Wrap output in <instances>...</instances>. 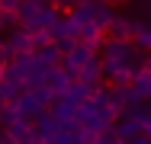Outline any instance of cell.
Segmentation results:
<instances>
[{"label": "cell", "mask_w": 151, "mask_h": 144, "mask_svg": "<svg viewBox=\"0 0 151 144\" xmlns=\"http://www.w3.org/2000/svg\"><path fill=\"white\" fill-rule=\"evenodd\" d=\"M103 35H106V29L100 26H90V23H81V42H87V45H93V48H103Z\"/></svg>", "instance_id": "obj_20"}, {"label": "cell", "mask_w": 151, "mask_h": 144, "mask_svg": "<svg viewBox=\"0 0 151 144\" xmlns=\"http://www.w3.org/2000/svg\"><path fill=\"white\" fill-rule=\"evenodd\" d=\"M138 99H135V93H132V83H113L109 86V106L116 109V112H129V106H135Z\"/></svg>", "instance_id": "obj_11"}, {"label": "cell", "mask_w": 151, "mask_h": 144, "mask_svg": "<svg viewBox=\"0 0 151 144\" xmlns=\"http://www.w3.org/2000/svg\"><path fill=\"white\" fill-rule=\"evenodd\" d=\"M119 144H135V141H119Z\"/></svg>", "instance_id": "obj_33"}, {"label": "cell", "mask_w": 151, "mask_h": 144, "mask_svg": "<svg viewBox=\"0 0 151 144\" xmlns=\"http://www.w3.org/2000/svg\"><path fill=\"white\" fill-rule=\"evenodd\" d=\"M77 80H84V83H90L93 90H100L103 80H106V74H103V58H93L90 64H84V67L77 71Z\"/></svg>", "instance_id": "obj_15"}, {"label": "cell", "mask_w": 151, "mask_h": 144, "mask_svg": "<svg viewBox=\"0 0 151 144\" xmlns=\"http://www.w3.org/2000/svg\"><path fill=\"white\" fill-rule=\"evenodd\" d=\"M48 32H52L55 42H64V38H68V42H77V35H81V23H77L71 13H58V19L52 23Z\"/></svg>", "instance_id": "obj_8"}, {"label": "cell", "mask_w": 151, "mask_h": 144, "mask_svg": "<svg viewBox=\"0 0 151 144\" xmlns=\"http://www.w3.org/2000/svg\"><path fill=\"white\" fill-rule=\"evenodd\" d=\"M6 135L13 138V144H45V141H42V135H39V128L32 125L29 118H23V122L10 125V128H6Z\"/></svg>", "instance_id": "obj_10"}, {"label": "cell", "mask_w": 151, "mask_h": 144, "mask_svg": "<svg viewBox=\"0 0 151 144\" xmlns=\"http://www.w3.org/2000/svg\"><path fill=\"white\" fill-rule=\"evenodd\" d=\"M0 23H3V10H0Z\"/></svg>", "instance_id": "obj_34"}, {"label": "cell", "mask_w": 151, "mask_h": 144, "mask_svg": "<svg viewBox=\"0 0 151 144\" xmlns=\"http://www.w3.org/2000/svg\"><path fill=\"white\" fill-rule=\"evenodd\" d=\"M113 128H116V135H119L122 141H135V138H142V135H145V125H142L138 118H132L129 112H125V115H119Z\"/></svg>", "instance_id": "obj_14"}, {"label": "cell", "mask_w": 151, "mask_h": 144, "mask_svg": "<svg viewBox=\"0 0 151 144\" xmlns=\"http://www.w3.org/2000/svg\"><path fill=\"white\" fill-rule=\"evenodd\" d=\"M6 48L13 51V55H26V51H32V29L26 26H16L6 32Z\"/></svg>", "instance_id": "obj_12"}, {"label": "cell", "mask_w": 151, "mask_h": 144, "mask_svg": "<svg viewBox=\"0 0 151 144\" xmlns=\"http://www.w3.org/2000/svg\"><path fill=\"white\" fill-rule=\"evenodd\" d=\"M3 106H6V96H3V86H0V112H3Z\"/></svg>", "instance_id": "obj_30"}, {"label": "cell", "mask_w": 151, "mask_h": 144, "mask_svg": "<svg viewBox=\"0 0 151 144\" xmlns=\"http://www.w3.org/2000/svg\"><path fill=\"white\" fill-rule=\"evenodd\" d=\"M116 118H119V112L109 106V90H106V86H100L90 99L81 103V109H77V122H81L84 128H90V131H106V128H113Z\"/></svg>", "instance_id": "obj_1"}, {"label": "cell", "mask_w": 151, "mask_h": 144, "mask_svg": "<svg viewBox=\"0 0 151 144\" xmlns=\"http://www.w3.org/2000/svg\"><path fill=\"white\" fill-rule=\"evenodd\" d=\"M142 67H145V71L151 74V51H145V64H142Z\"/></svg>", "instance_id": "obj_29"}, {"label": "cell", "mask_w": 151, "mask_h": 144, "mask_svg": "<svg viewBox=\"0 0 151 144\" xmlns=\"http://www.w3.org/2000/svg\"><path fill=\"white\" fill-rule=\"evenodd\" d=\"M52 103H55V93L48 90V83L32 86V90H23V96L16 99V106L23 109V115H26V118H35V115L48 112V109H52Z\"/></svg>", "instance_id": "obj_6"}, {"label": "cell", "mask_w": 151, "mask_h": 144, "mask_svg": "<svg viewBox=\"0 0 151 144\" xmlns=\"http://www.w3.org/2000/svg\"><path fill=\"white\" fill-rule=\"evenodd\" d=\"M35 58H39V61H42V64H45V67L52 71V67H58L61 61H64V51L58 48V42H52V45L39 48V51H35Z\"/></svg>", "instance_id": "obj_18"}, {"label": "cell", "mask_w": 151, "mask_h": 144, "mask_svg": "<svg viewBox=\"0 0 151 144\" xmlns=\"http://www.w3.org/2000/svg\"><path fill=\"white\" fill-rule=\"evenodd\" d=\"M103 61H116V64H129V67H142L145 64V51L135 48L132 38H106L103 42Z\"/></svg>", "instance_id": "obj_4"}, {"label": "cell", "mask_w": 151, "mask_h": 144, "mask_svg": "<svg viewBox=\"0 0 151 144\" xmlns=\"http://www.w3.org/2000/svg\"><path fill=\"white\" fill-rule=\"evenodd\" d=\"M106 3H113V6H122V3H132V0H106Z\"/></svg>", "instance_id": "obj_31"}, {"label": "cell", "mask_w": 151, "mask_h": 144, "mask_svg": "<svg viewBox=\"0 0 151 144\" xmlns=\"http://www.w3.org/2000/svg\"><path fill=\"white\" fill-rule=\"evenodd\" d=\"M77 109H81V103H74V99H68V96H58L48 112L55 115L61 125H71V122H77Z\"/></svg>", "instance_id": "obj_13"}, {"label": "cell", "mask_w": 151, "mask_h": 144, "mask_svg": "<svg viewBox=\"0 0 151 144\" xmlns=\"http://www.w3.org/2000/svg\"><path fill=\"white\" fill-rule=\"evenodd\" d=\"M93 58H96V48L77 38V42H71V48L64 51V61H61V64H64L68 71H74V74H77V71H81L84 64H90Z\"/></svg>", "instance_id": "obj_7"}, {"label": "cell", "mask_w": 151, "mask_h": 144, "mask_svg": "<svg viewBox=\"0 0 151 144\" xmlns=\"http://www.w3.org/2000/svg\"><path fill=\"white\" fill-rule=\"evenodd\" d=\"M132 93H135L138 103H148V99H151V74L145 71V67L135 74V80H132Z\"/></svg>", "instance_id": "obj_17"}, {"label": "cell", "mask_w": 151, "mask_h": 144, "mask_svg": "<svg viewBox=\"0 0 151 144\" xmlns=\"http://www.w3.org/2000/svg\"><path fill=\"white\" fill-rule=\"evenodd\" d=\"M93 93H96V90H93L90 83H84V80H74V83H71V90H68V99H74V103H87Z\"/></svg>", "instance_id": "obj_21"}, {"label": "cell", "mask_w": 151, "mask_h": 144, "mask_svg": "<svg viewBox=\"0 0 151 144\" xmlns=\"http://www.w3.org/2000/svg\"><path fill=\"white\" fill-rule=\"evenodd\" d=\"M58 6L48 3V0H23V6L16 10L19 16V26L32 29V32H42V29H52V23L58 19Z\"/></svg>", "instance_id": "obj_3"}, {"label": "cell", "mask_w": 151, "mask_h": 144, "mask_svg": "<svg viewBox=\"0 0 151 144\" xmlns=\"http://www.w3.org/2000/svg\"><path fill=\"white\" fill-rule=\"evenodd\" d=\"M122 138L116 135V128H106V131H96V138H93V144H119Z\"/></svg>", "instance_id": "obj_25"}, {"label": "cell", "mask_w": 151, "mask_h": 144, "mask_svg": "<svg viewBox=\"0 0 151 144\" xmlns=\"http://www.w3.org/2000/svg\"><path fill=\"white\" fill-rule=\"evenodd\" d=\"M55 38H52V32L48 29H42V32H32V51H39V48H45V45H52Z\"/></svg>", "instance_id": "obj_24"}, {"label": "cell", "mask_w": 151, "mask_h": 144, "mask_svg": "<svg viewBox=\"0 0 151 144\" xmlns=\"http://www.w3.org/2000/svg\"><path fill=\"white\" fill-rule=\"evenodd\" d=\"M74 80H77V74H74V71H68L64 64H58V67H52V71H48V80H45V83H48V90H52V93H55V99H58V96H68V90H71Z\"/></svg>", "instance_id": "obj_9"}, {"label": "cell", "mask_w": 151, "mask_h": 144, "mask_svg": "<svg viewBox=\"0 0 151 144\" xmlns=\"http://www.w3.org/2000/svg\"><path fill=\"white\" fill-rule=\"evenodd\" d=\"M132 32H135V16H125V13H116L113 23L106 26V35L113 38H132Z\"/></svg>", "instance_id": "obj_16"}, {"label": "cell", "mask_w": 151, "mask_h": 144, "mask_svg": "<svg viewBox=\"0 0 151 144\" xmlns=\"http://www.w3.org/2000/svg\"><path fill=\"white\" fill-rule=\"evenodd\" d=\"M71 16H74L77 23H90V26L106 29L113 23V16H116V6L106 3V0H84V3H77V6L71 10Z\"/></svg>", "instance_id": "obj_5"}, {"label": "cell", "mask_w": 151, "mask_h": 144, "mask_svg": "<svg viewBox=\"0 0 151 144\" xmlns=\"http://www.w3.org/2000/svg\"><path fill=\"white\" fill-rule=\"evenodd\" d=\"M132 42H135V48H142V51H151V23L145 19H135V32H132Z\"/></svg>", "instance_id": "obj_19"}, {"label": "cell", "mask_w": 151, "mask_h": 144, "mask_svg": "<svg viewBox=\"0 0 151 144\" xmlns=\"http://www.w3.org/2000/svg\"><path fill=\"white\" fill-rule=\"evenodd\" d=\"M0 86H3V96H6V103H16V99L23 96V90H26L19 80H10V77H0Z\"/></svg>", "instance_id": "obj_23"}, {"label": "cell", "mask_w": 151, "mask_h": 144, "mask_svg": "<svg viewBox=\"0 0 151 144\" xmlns=\"http://www.w3.org/2000/svg\"><path fill=\"white\" fill-rule=\"evenodd\" d=\"M23 6V0H0V10H10V13H16Z\"/></svg>", "instance_id": "obj_28"}, {"label": "cell", "mask_w": 151, "mask_h": 144, "mask_svg": "<svg viewBox=\"0 0 151 144\" xmlns=\"http://www.w3.org/2000/svg\"><path fill=\"white\" fill-rule=\"evenodd\" d=\"M3 77L19 80L26 90H32V86H42L45 80H48V67L35 58V51H26V55H13L10 67L3 71Z\"/></svg>", "instance_id": "obj_2"}, {"label": "cell", "mask_w": 151, "mask_h": 144, "mask_svg": "<svg viewBox=\"0 0 151 144\" xmlns=\"http://www.w3.org/2000/svg\"><path fill=\"white\" fill-rule=\"evenodd\" d=\"M10 61H13V51L6 48V42H0V77H3V71L10 67Z\"/></svg>", "instance_id": "obj_26"}, {"label": "cell", "mask_w": 151, "mask_h": 144, "mask_svg": "<svg viewBox=\"0 0 151 144\" xmlns=\"http://www.w3.org/2000/svg\"><path fill=\"white\" fill-rule=\"evenodd\" d=\"M26 115H23V109L16 106V103H6L3 106V112H0V125L3 128H10V125H16V122H23Z\"/></svg>", "instance_id": "obj_22"}, {"label": "cell", "mask_w": 151, "mask_h": 144, "mask_svg": "<svg viewBox=\"0 0 151 144\" xmlns=\"http://www.w3.org/2000/svg\"><path fill=\"white\" fill-rule=\"evenodd\" d=\"M77 3H84V0H55V6H58L61 13H71V10L77 6Z\"/></svg>", "instance_id": "obj_27"}, {"label": "cell", "mask_w": 151, "mask_h": 144, "mask_svg": "<svg viewBox=\"0 0 151 144\" xmlns=\"http://www.w3.org/2000/svg\"><path fill=\"white\" fill-rule=\"evenodd\" d=\"M145 135H148V138H151V122H148V125H145Z\"/></svg>", "instance_id": "obj_32"}]
</instances>
